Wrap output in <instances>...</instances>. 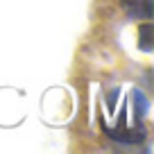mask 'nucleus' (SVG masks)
<instances>
[{"label":"nucleus","instance_id":"1","mask_svg":"<svg viewBox=\"0 0 154 154\" xmlns=\"http://www.w3.org/2000/svg\"><path fill=\"white\" fill-rule=\"evenodd\" d=\"M122 7L134 18H149L152 16V0H122Z\"/></svg>","mask_w":154,"mask_h":154},{"label":"nucleus","instance_id":"2","mask_svg":"<svg viewBox=\"0 0 154 154\" xmlns=\"http://www.w3.org/2000/svg\"><path fill=\"white\" fill-rule=\"evenodd\" d=\"M138 45L145 50V52H149V50L154 48V27L152 25H143L140 27V41Z\"/></svg>","mask_w":154,"mask_h":154}]
</instances>
